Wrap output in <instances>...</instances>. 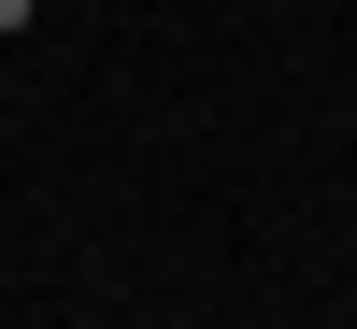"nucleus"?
Instances as JSON below:
<instances>
[{
    "instance_id": "1",
    "label": "nucleus",
    "mask_w": 357,
    "mask_h": 329,
    "mask_svg": "<svg viewBox=\"0 0 357 329\" xmlns=\"http://www.w3.org/2000/svg\"><path fill=\"white\" fill-rule=\"evenodd\" d=\"M0 29H29V0H0Z\"/></svg>"
}]
</instances>
